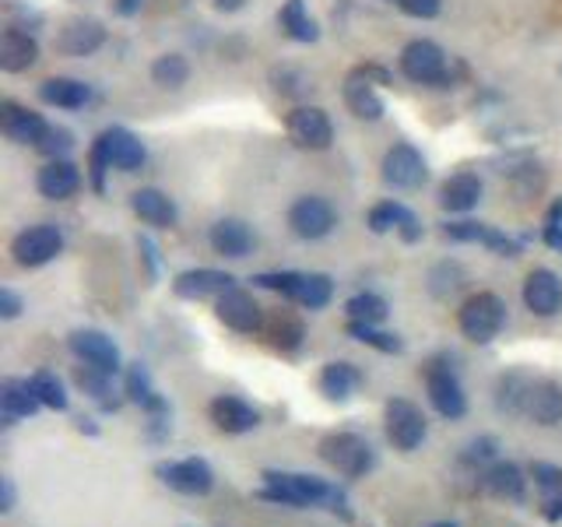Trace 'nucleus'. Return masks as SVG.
<instances>
[{
	"label": "nucleus",
	"instance_id": "nucleus-8",
	"mask_svg": "<svg viewBox=\"0 0 562 527\" xmlns=\"http://www.w3.org/2000/svg\"><path fill=\"white\" fill-rule=\"evenodd\" d=\"M289 228H292V236L316 243V239H324V236L334 233V228H338V211L330 208V201L316 198V193H306V198L292 201Z\"/></svg>",
	"mask_w": 562,
	"mask_h": 527
},
{
	"label": "nucleus",
	"instance_id": "nucleus-5",
	"mask_svg": "<svg viewBox=\"0 0 562 527\" xmlns=\"http://www.w3.org/2000/svg\"><path fill=\"white\" fill-rule=\"evenodd\" d=\"M383 433L391 439V447L401 453H412L422 447V439L429 433V422L422 408L408 397H391L383 404Z\"/></svg>",
	"mask_w": 562,
	"mask_h": 527
},
{
	"label": "nucleus",
	"instance_id": "nucleus-4",
	"mask_svg": "<svg viewBox=\"0 0 562 527\" xmlns=\"http://www.w3.org/2000/svg\"><path fill=\"white\" fill-rule=\"evenodd\" d=\"M321 457L345 474V479H366L376 468V450L369 447V439L359 433H330L321 439Z\"/></svg>",
	"mask_w": 562,
	"mask_h": 527
},
{
	"label": "nucleus",
	"instance_id": "nucleus-20",
	"mask_svg": "<svg viewBox=\"0 0 562 527\" xmlns=\"http://www.w3.org/2000/svg\"><path fill=\"white\" fill-rule=\"evenodd\" d=\"M123 394H127V401L137 404L145 415H172L169 401L158 394V386H155L145 362H131L127 369H123Z\"/></svg>",
	"mask_w": 562,
	"mask_h": 527
},
{
	"label": "nucleus",
	"instance_id": "nucleus-53",
	"mask_svg": "<svg viewBox=\"0 0 562 527\" xmlns=\"http://www.w3.org/2000/svg\"><path fill=\"white\" fill-rule=\"evenodd\" d=\"M0 509H4V514L14 509V482L11 479H0Z\"/></svg>",
	"mask_w": 562,
	"mask_h": 527
},
{
	"label": "nucleus",
	"instance_id": "nucleus-23",
	"mask_svg": "<svg viewBox=\"0 0 562 527\" xmlns=\"http://www.w3.org/2000/svg\"><path fill=\"white\" fill-rule=\"evenodd\" d=\"M35 190L46 201H67L81 190V172L70 158H49V162L35 172Z\"/></svg>",
	"mask_w": 562,
	"mask_h": 527
},
{
	"label": "nucleus",
	"instance_id": "nucleus-37",
	"mask_svg": "<svg viewBox=\"0 0 562 527\" xmlns=\"http://www.w3.org/2000/svg\"><path fill=\"white\" fill-rule=\"evenodd\" d=\"M527 391H531V377L514 369V373H503L499 383H496V408L503 415H524V401H527Z\"/></svg>",
	"mask_w": 562,
	"mask_h": 527
},
{
	"label": "nucleus",
	"instance_id": "nucleus-30",
	"mask_svg": "<svg viewBox=\"0 0 562 527\" xmlns=\"http://www.w3.org/2000/svg\"><path fill=\"white\" fill-rule=\"evenodd\" d=\"M482 190L485 187L474 172H453L443 180V187H439V208L453 211V215H464V211L479 208Z\"/></svg>",
	"mask_w": 562,
	"mask_h": 527
},
{
	"label": "nucleus",
	"instance_id": "nucleus-45",
	"mask_svg": "<svg viewBox=\"0 0 562 527\" xmlns=\"http://www.w3.org/2000/svg\"><path fill=\"white\" fill-rule=\"evenodd\" d=\"M110 169H113V162H110V155H105V145L95 137L92 152H88V180H92L95 193L105 190V172H110Z\"/></svg>",
	"mask_w": 562,
	"mask_h": 527
},
{
	"label": "nucleus",
	"instance_id": "nucleus-16",
	"mask_svg": "<svg viewBox=\"0 0 562 527\" xmlns=\"http://www.w3.org/2000/svg\"><path fill=\"white\" fill-rule=\"evenodd\" d=\"M207 415L215 422L218 433H228V436H243V433H254L260 426V412L254 404H246L243 397L236 394H218L215 401L207 404Z\"/></svg>",
	"mask_w": 562,
	"mask_h": 527
},
{
	"label": "nucleus",
	"instance_id": "nucleus-55",
	"mask_svg": "<svg viewBox=\"0 0 562 527\" xmlns=\"http://www.w3.org/2000/svg\"><path fill=\"white\" fill-rule=\"evenodd\" d=\"M243 4H246V0H215L218 11H239Z\"/></svg>",
	"mask_w": 562,
	"mask_h": 527
},
{
	"label": "nucleus",
	"instance_id": "nucleus-17",
	"mask_svg": "<svg viewBox=\"0 0 562 527\" xmlns=\"http://www.w3.org/2000/svg\"><path fill=\"white\" fill-rule=\"evenodd\" d=\"M524 306L535 316H555L562 310V278L549 268H535L524 278Z\"/></svg>",
	"mask_w": 562,
	"mask_h": 527
},
{
	"label": "nucleus",
	"instance_id": "nucleus-43",
	"mask_svg": "<svg viewBox=\"0 0 562 527\" xmlns=\"http://www.w3.org/2000/svg\"><path fill=\"white\" fill-rule=\"evenodd\" d=\"M496 450H499V444H496V436H479V439H471V444L464 447V453H461V464H468V468H488L492 461H496Z\"/></svg>",
	"mask_w": 562,
	"mask_h": 527
},
{
	"label": "nucleus",
	"instance_id": "nucleus-10",
	"mask_svg": "<svg viewBox=\"0 0 562 527\" xmlns=\"http://www.w3.org/2000/svg\"><path fill=\"white\" fill-rule=\"evenodd\" d=\"M380 176H383V183L394 190H418L429 180V162L415 145H404L401 141V145L386 148L380 162Z\"/></svg>",
	"mask_w": 562,
	"mask_h": 527
},
{
	"label": "nucleus",
	"instance_id": "nucleus-33",
	"mask_svg": "<svg viewBox=\"0 0 562 527\" xmlns=\"http://www.w3.org/2000/svg\"><path fill=\"white\" fill-rule=\"evenodd\" d=\"M278 25L292 43H316L321 40V25H316V18L310 14L306 0H285L278 11Z\"/></svg>",
	"mask_w": 562,
	"mask_h": 527
},
{
	"label": "nucleus",
	"instance_id": "nucleus-49",
	"mask_svg": "<svg viewBox=\"0 0 562 527\" xmlns=\"http://www.w3.org/2000/svg\"><path fill=\"white\" fill-rule=\"evenodd\" d=\"M482 246H488V250L496 254V257H520V239L506 236V233H499V228H492V225H488Z\"/></svg>",
	"mask_w": 562,
	"mask_h": 527
},
{
	"label": "nucleus",
	"instance_id": "nucleus-50",
	"mask_svg": "<svg viewBox=\"0 0 562 527\" xmlns=\"http://www.w3.org/2000/svg\"><path fill=\"white\" fill-rule=\"evenodd\" d=\"M394 4L408 18H418V22H429V18L443 11V0H394Z\"/></svg>",
	"mask_w": 562,
	"mask_h": 527
},
{
	"label": "nucleus",
	"instance_id": "nucleus-6",
	"mask_svg": "<svg viewBox=\"0 0 562 527\" xmlns=\"http://www.w3.org/2000/svg\"><path fill=\"white\" fill-rule=\"evenodd\" d=\"M426 394H429V404L443 418L457 422L468 415V394L461 386V377H457V369L447 359H432L426 366Z\"/></svg>",
	"mask_w": 562,
	"mask_h": 527
},
{
	"label": "nucleus",
	"instance_id": "nucleus-44",
	"mask_svg": "<svg viewBox=\"0 0 562 527\" xmlns=\"http://www.w3.org/2000/svg\"><path fill=\"white\" fill-rule=\"evenodd\" d=\"M299 274H303V271H263V274H254V289L278 292V295H285L289 303H292V292L299 285Z\"/></svg>",
	"mask_w": 562,
	"mask_h": 527
},
{
	"label": "nucleus",
	"instance_id": "nucleus-51",
	"mask_svg": "<svg viewBox=\"0 0 562 527\" xmlns=\"http://www.w3.org/2000/svg\"><path fill=\"white\" fill-rule=\"evenodd\" d=\"M25 303H22V295H18L14 289H0V316L4 321H14V316H22Z\"/></svg>",
	"mask_w": 562,
	"mask_h": 527
},
{
	"label": "nucleus",
	"instance_id": "nucleus-14",
	"mask_svg": "<svg viewBox=\"0 0 562 527\" xmlns=\"http://www.w3.org/2000/svg\"><path fill=\"white\" fill-rule=\"evenodd\" d=\"M0 131H4L8 141H14V145H32V148H40L43 145V137L49 131V123L40 116V113H32L29 105L22 102H4L0 105Z\"/></svg>",
	"mask_w": 562,
	"mask_h": 527
},
{
	"label": "nucleus",
	"instance_id": "nucleus-36",
	"mask_svg": "<svg viewBox=\"0 0 562 527\" xmlns=\"http://www.w3.org/2000/svg\"><path fill=\"white\" fill-rule=\"evenodd\" d=\"M75 386H78L81 394L92 397V401H99L105 412H113V408H116V397H113V377H110V373H102V369L88 366V362L75 366Z\"/></svg>",
	"mask_w": 562,
	"mask_h": 527
},
{
	"label": "nucleus",
	"instance_id": "nucleus-48",
	"mask_svg": "<svg viewBox=\"0 0 562 527\" xmlns=\"http://www.w3.org/2000/svg\"><path fill=\"white\" fill-rule=\"evenodd\" d=\"M485 233H488V225H482V222H447L443 225V236L453 243H482Z\"/></svg>",
	"mask_w": 562,
	"mask_h": 527
},
{
	"label": "nucleus",
	"instance_id": "nucleus-40",
	"mask_svg": "<svg viewBox=\"0 0 562 527\" xmlns=\"http://www.w3.org/2000/svg\"><path fill=\"white\" fill-rule=\"evenodd\" d=\"M345 313H348V321L383 324L386 313H391V306H386V299L376 295V292H359V295H351L348 303H345Z\"/></svg>",
	"mask_w": 562,
	"mask_h": 527
},
{
	"label": "nucleus",
	"instance_id": "nucleus-42",
	"mask_svg": "<svg viewBox=\"0 0 562 527\" xmlns=\"http://www.w3.org/2000/svg\"><path fill=\"white\" fill-rule=\"evenodd\" d=\"M306 330H303V321L292 313H278L274 324H271V345L281 348V351H295L299 345H303Z\"/></svg>",
	"mask_w": 562,
	"mask_h": 527
},
{
	"label": "nucleus",
	"instance_id": "nucleus-15",
	"mask_svg": "<svg viewBox=\"0 0 562 527\" xmlns=\"http://www.w3.org/2000/svg\"><path fill=\"white\" fill-rule=\"evenodd\" d=\"M369 228H373L376 236L397 233L404 243H418L422 239V218L401 201H380L373 211H369Z\"/></svg>",
	"mask_w": 562,
	"mask_h": 527
},
{
	"label": "nucleus",
	"instance_id": "nucleus-46",
	"mask_svg": "<svg viewBox=\"0 0 562 527\" xmlns=\"http://www.w3.org/2000/svg\"><path fill=\"white\" fill-rule=\"evenodd\" d=\"M541 239H544V246H552V250L562 254V201H552L549 211H544Z\"/></svg>",
	"mask_w": 562,
	"mask_h": 527
},
{
	"label": "nucleus",
	"instance_id": "nucleus-7",
	"mask_svg": "<svg viewBox=\"0 0 562 527\" xmlns=\"http://www.w3.org/2000/svg\"><path fill=\"white\" fill-rule=\"evenodd\" d=\"M64 254V233L57 225H32L11 239V257L18 268H43Z\"/></svg>",
	"mask_w": 562,
	"mask_h": 527
},
{
	"label": "nucleus",
	"instance_id": "nucleus-54",
	"mask_svg": "<svg viewBox=\"0 0 562 527\" xmlns=\"http://www.w3.org/2000/svg\"><path fill=\"white\" fill-rule=\"evenodd\" d=\"M140 4H145V0H116V11L131 18V14H137V11H140Z\"/></svg>",
	"mask_w": 562,
	"mask_h": 527
},
{
	"label": "nucleus",
	"instance_id": "nucleus-52",
	"mask_svg": "<svg viewBox=\"0 0 562 527\" xmlns=\"http://www.w3.org/2000/svg\"><path fill=\"white\" fill-rule=\"evenodd\" d=\"M362 78H369L373 85H391V75H386L383 67H376V64H362V67H356Z\"/></svg>",
	"mask_w": 562,
	"mask_h": 527
},
{
	"label": "nucleus",
	"instance_id": "nucleus-56",
	"mask_svg": "<svg viewBox=\"0 0 562 527\" xmlns=\"http://www.w3.org/2000/svg\"><path fill=\"white\" fill-rule=\"evenodd\" d=\"M78 429H81V433H88V436H95V433H99V429L92 426V418H78Z\"/></svg>",
	"mask_w": 562,
	"mask_h": 527
},
{
	"label": "nucleus",
	"instance_id": "nucleus-3",
	"mask_svg": "<svg viewBox=\"0 0 562 527\" xmlns=\"http://www.w3.org/2000/svg\"><path fill=\"white\" fill-rule=\"evenodd\" d=\"M506 324V303L496 292H474L468 303L457 310V327L471 345H488L499 338Z\"/></svg>",
	"mask_w": 562,
	"mask_h": 527
},
{
	"label": "nucleus",
	"instance_id": "nucleus-21",
	"mask_svg": "<svg viewBox=\"0 0 562 527\" xmlns=\"http://www.w3.org/2000/svg\"><path fill=\"white\" fill-rule=\"evenodd\" d=\"M105 43V29L95 18H67L57 32V49L67 57H92V53Z\"/></svg>",
	"mask_w": 562,
	"mask_h": 527
},
{
	"label": "nucleus",
	"instance_id": "nucleus-47",
	"mask_svg": "<svg viewBox=\"0 0 562 527\" xmlns=\"http://www.w3.org/2000/svg\"><path fill=\"white\" fill-rule=\"evenodd\" d=\"M70 148H75V134L64 131V127H49L46 137H43V145H40V152L46 158H67Z\"/></svg>",
	"mask_w": 562,
	"mask_h": 527
},
{
	"label": "nucleus",
	"instance_id": "nucleus-39",
	"mask_svg": "<svg viewBox=\"0 0 562 527\" xmlns=\"http://www.w3.org/2000/svg\"><path fill=\"white\" fill-rule=\"evenodd\" d=\"M32 383V391L35 397L43 401V408H53V412H67V391H64V383L57 373H49V369H35V373L29 377Z\"/></svg>",
	"mask_w": 562,
	"mask_h": 527
},
{
	"label": "nucleus",
	"instance_id": "nucleus-13",
	"mask_svg": "<svg viewBox=\"0 0 562 527\" xmlns=\"http://www.w3.org/2000/svg\"><path fill=\"white\" fill-rule=\"evenodd\" d=\"M215 316L236 334H257L263 327V306L246 289H228L215 299Z\"/></svg>",
	"mask_w": 562,
	"mask_h": 527
},
{
	"label": "nucleus",
	"instance_id": "nucleus-27",
	"mask_svg": "<svg viewBox=\"0 0 562 527\" xmlns=\"http://www.w3.org/2000/svg\"><path fill=\"white\" fill-rule=\"evenodd\" d=\"M40 408H43V401L35 397L29 380L8 377L0 383V418H4V426H18V422L32 418Z\"/></svg>",
	"mask_w": 562,
	"mask_h": 527
},
{
	"label": "nucleus",
	"instance_id": "nucleus-32",
	"mask_svg": "<svg viewBox=\"0 0 562 527\" xmlns=\"http://www.w3.org/2000/svg\"><path fill=\"white\" fill-rule=\"evenodd\" d=\"M531 479H535V485L541 492V514H544V520L559 524L562 520V468L535 461L531 464Z\"/></svg>",
	"mask_w": 562,
	"mask_h": 527
},
{
	"label": "nucleus",
	"instance_id": "nucleus-11",
	"mask_svg": "<svg viewBox=\"0 0 562 527\" xmlns=\"http://www.w3.org/2000/svg\"><path fill=\"white\" fill-rule=\"evenodd\" d=\"M285 131H289L292 145L303 152H327L334 141L330 116L321 110V105H295L285 120Z\"/></svg>",
	"mask_w": 562,
	"mask_h": 527
},
{
	"label": "nucleus",
	"instance_id": "nucleus-1",
	"mask_svg": "<svg viewBox=\"0 0 562 527\" xmlns=\"http://www.w3.org/2000/svg\"><path fill=\"white\" fill-rule=\"evenodd\" d=\"M257 500L274 506H292V509L324 506L341 520H351V506L341 485H330L324 479H313V474H299V471H263V485L257 489Z\"/></svg>",
	"mask_w": 562,
	"mask_h": 527
},
{
	"label": "nucleus",
	"instance_id": "nucleus-26",
	"mask_svg": "<svg viewBox=\"0 0 562 527\" xmlns=\"http://www.w3.org/2000/svg\"><path fill=\"white\" fill-rule=\"evenodd\" d=\"M376 88H380V85H373L369 78H362L359 70H351V75L345 78V105L351 110V116H359V120H366V123L383 120L386 102H383V96L376 92Z\"/></svg>",
	"mask_w": 562,
	"mask_h": 527
},
{
	"label": "nucleus",
	"instance_id": "nucleus-25",
	"mask_svg": "<svg viewBox=\"0 0 562 527\" xmlns=\"http://www.w3.org/2000/svg\"><path fill=\"white\" fill-rule=\"evenodd\" d=\"M35 60H40V40H35V32L4 29V35H0V70L22 75V70L35 67Z\"/></svg>",
	"mask_w": 562,
	"mask_h": 527
},
{
	"label": "nucleus",
	"instance_id": "nucleus-34",
	"mask_svg": "<svg viewBox=\"0 0 562 527\" xmlns=\"http://www.w3.org/2000/svg\"><path fill=\"white\" fill-rule=\"evenodd\" d=\"M359 386H362L359 366H351V362H327L321 369V394L327 401H348V397H356Z\"/></svg>",
	"mask_w": 562,
	"mask_h": 527
},
{
	"label": "nucleus",
	"instance_id": "nucleus-31",
	"mask_svg": "<svg viewBox=\"0 0 562 527\" xmlns=\"http://www.w3.org/2000/svg\"><path fill=\"white\" fill-rule=\"evenodd\" d=\"M40 99L46 105H57V110H81L92 102V88L78 78H46L40 85Z\"/></svg>",
	"mask_w": 562,
	"mask_h": 527
},
{
	"label": "nucleus",
	"instance_id": "nucleus-12",
	"mask_svg": "<svg viewBox=\"0 0 562 527\" xmlns=\"http://www.w3.org/2000/svg\"><path fill=\"white\" fill-rule=\"evenodd\" d=\"M67 348L75 351V359H78V362L95 366V369H102V373H110V377H116L120 369H123V362H120V348H116V341H113L105 330L81 327V330H75V334L67 338Z\"/></svg>",
	"mask_w": 562,
	"mask_h": 527
},
{
	"label": "nucleus",
	"instance_id": "nucleus-19",
	"mask_svg": "<svg viewBox=\"0 0 562 527\" xmlns=\"http://www.w3.org/2000/svg\"><path fill=\"white\" fill-rule=\"evenodd\" d=\"M207 243H211V250H215L218 257L243 260V257L254 254L257 236L243 218H218L215 225L207 228Z\"/></svg>",
	"mask_w": 562,
	"mask_h": 527
},
{
	"label": "nucleus",
	"instance_id": "nucleus-22",
	"mask_svg": "<svg viewBox=\"0 0 562 527\" xmlns=\"http://www.w3.org/2000/svg\"><path fill=\"white\" fill-rule=\"evenodd\" d=\"M99 141L105 145V155H110L113 169H120V172H137L140 166L148 162L145 141H140V137H137L134 131H127V127H110V131H102Z\"/></svg>",
	"mask_w": 562,
	"mask_h": 527
},
{
	"label": "nucleus",
	"instance_id": "nucleus-35",
	"mask_svg": "<svg viewBox=\"0 0 562 527\" xmlns=\"http://www.w3.org/2000/svg\"><path fill=\"white\" fill-rule=\"evenodd\" d=\"M334 299V278L324 271H303L299 274V285L292 292V303L303 306V310H324Z\"/></svg>",
	"mask_w": 562,
	"mask_h": 527
},
{
	"label": "nucleus",
	"instance_id": "nucleus-9",
	"mask_svg": "<svg viewBox=\"0 0 562 527\" xmlns=\"http://www.w3.org/2000/svg\"><path fill=\"white\" fill-rule=\"evenodd\" d=\"M155 474L162 479L180 496H207L215 489V468L204 457H180V461H162L155 468Z\"/></svg>",
	"mask_w": 562,
	"mask_h": 527
},
{
	"label": "nucleus",
	"instance_id": "nucleus-41",
	"mask_svg": "<svg viewBox=\"0 0 562 527\" xmlns=\"http://www.w3.org/2000/svg\"><path fill=\"white\" fill-rule=\"evenodd\" d=\"M190 78V64L180 53H162V57H155L151 64V81L162 85V88H183Z\"/></svg>",
	"mask_w": 562,
	"mask_h": 527
},
{
	"label": "nucleus",
	"instance_id": "nucleus-29",
	"mask_svg": "<svg viewBox=\"0 0 562 527\" xmlns=\"http://www.w3.org/2000/svg\"><path fill=\"white\" fill-rule=\"evenodd\" d=\"M524 415L538 426H555L562 422V383L555 380H531V391L524 401Z\"/></svg>",
	"mask_w": 562,
	"mask_h": 527
},
{
	"label": "nucleus",
	"instance_id": "nucleus-28",
	"mask_svg": "<svg viewBox=\"0 0 562 527\" xmlns=\"http://www.w3.org/2000/svg\"><path fill=\"white\" fill-rule=\"evenodd\" d=\"M131 208H134V215H137L140 222H145V225H155V228H172L176 222H180V208H176V201L169 198V193L155 190V187H140V190H134Z\"/></svg>",
	"mask_w": 562,
	"mask_h": 527
},
{
	"label": "nucleus",
	"instance_id": "nucleus-38",
	"mask_svg": "<svg viewBox=\"0 0 562 527\" xmlns=\"http://www.w3.org/2000/svg\"><path fill=\"white\" fill-rule=\"evenodd\" d=\"M345 334H348L351 341H362V345H369V348L383 351V356H401V351H404V341L397 338V334L380 330V324L348 321V324H345Z\"/></svg>",
	"mask_w": 562,
	"mask_h": 527
},
{
	"label": "nucleus",
	"instance_id": "nucleus-57",
	"mask_svg": "<svg viewBox=\"0 0 562 527\" xmlns=\"http://www.w3.org/2000/svg\"><path fill=\"white\" fill-rule=\"evenodd\" d=\"M432 527H457V524H447V520H443V524H432Z\"/></svg>",
	"mask_w": 562,
	"mask_h": 527
},
{
	"label": "nucleus",
	"instance_id": "nucleus-2",
	"mask_svg": "<svg viewBox=\"0 0 562 527\" xmlns=\"http://www.w3.org/2000/svg\"><path fill=\"white\" fill-rule=\"evenodd\" d=\"M401 75L415 85L429 88H453V60L447 57V49L432 40H415L401 49Z\"/></svg>",
	"mask_w": 562,
	"mask_h": 527
},
{
	"label": "nucleus",
	"instance_id": "nucleus-24",
	"mask_svg": "<svg viewBox=\"0 0 562 527\" xmlns=\"http://www.w3.org/2000/svg\"><path fill=\"white\" fill-rule=\"evenodd\" d=\"M479 482L488 496L506 500V503H524L527 479H524L520 464H514V461H492L488 468L479 471Z\"/></svg>",
	"mask_w": 562,
	"mask_h": 527
},
{
	"label": "nucleus",
	"instance_id": "nucleus-18",
	"mask_svg": "<svg viewBox=\"0 0 562 527\" xmlns=\"http://www.w3.org/2000/svg\"><path fill=\"white\" fill-rule=\"evenodd\" d=\"M228 289H236V278L215 268H190L172 278V292L180 299H193V303H198V299H218Z\"/></svg>",
	"mask_w": 562,
	"mask_h": 527
}]
</instances>
